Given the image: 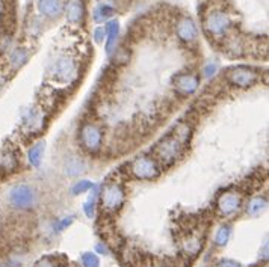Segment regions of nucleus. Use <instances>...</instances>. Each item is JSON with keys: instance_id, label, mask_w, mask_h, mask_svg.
Returning a JSON list of instances; mask_svg holds the SVG:
<instances>
[{"instance_id": "9d476101", "label": "nucleus", "mask_w": 269, "mask_h": 267, "mask_svg": "<svg viewBox=\"0 0 269 267\" xmlns=\"http://www.w3.org/2000/svg\"><path fill=\"white\" fill-rule=\"evenodd\" d=\"M174 86L182 95H192L194 92H197L200 86V77L194 73L178 74L174 79Z\"/></svg>"}, {"instance_id": "dca6fc26", "label": "nucleus", "mask_w": 269, "mask_h": 267, "mask_svg": "<svg viewBox=\"0 0 269 267\" xmlns=\"http://www.w3.org/2000/svg\"><path fill=\"white\" fill-rule=\"evenodd\" d=\"M99 198H100V187L99 186H93L91 187V195H89V198L83 204V212H85V215L89 219H94V216H96Z\"/></svg>"}, {"instance_id": "4be33fe9", "label": "nucleus", "mask_w": 269, "mask_h": 267, "mask_svg": "<svg viewBox=\"0 0 269 267\" xmlns=\"http://www.w3.org/2000/svg\"><path fill=\"white\" fill-rule=\"evenodd\" d=\"M35 267H65L59 257H43L37 261Z\"/></svg>"}, {"instance_id": "7ed1b4c3", "label": "nucleus", "mask_w": 269, "mask_h": 267, "mask_svg": "<svg viewBox=\"0 0 269 267\" xmlns=\"http://www.w3.org/2000/svg\"><path fill=\"white\" fill-rule=\"evenodd\" d=\"M129 169L135 178H138V180H147V181L156 180L162 172L158 160L147 154H141V156L135 157L132 160V163L129 165Z\"/></svg>"}, {"instance_id": "393cba45", "label": "nucleus", "mask_w": 269, "mask_h": 267, "mask_svg": "<svg viewBox=\"0 0 269 267\" xmlns=\"http://www.w3.org/2000/svg\"><path fill=\"white\" fill-rule=\"evenodd\" d=\"M0 163H2V166L6 169V171H12L17 168V159L14 157L12 153H6L2 156V160H0Z\"/></svg>"}, {"instance_id": "5701e85b", "label": "nucleus", "mask_w": 269, "mask_h": 267, "mask_svg": "<svg viewBox=\"0 0 269 267\" xmlns=\"http://www.w3.org/2000/svg\"><path fill=\"white\" fill-rule=\"evenodd\" d=\"M91 187H93V183L89 181V180H80V181H77V183L73 184V187H71V195H74V196L82 195V193H85V192H88V190H91Z\"/></svg>"}, {"instance_id": "f8f14e48", "label": "nucleus", "mask_w": 269, "mask_h": 267, "mask_svg": "<svg viewBox=\"0 0 269 267\" xmlns=\"http://www.w3.org/2000/svg\"><path fill=\"white\" fill-rule=\"evenodd\" d=\"M62 0H38V11L47 18H56L62 14Z\"/></svg>"}, {"instance_id": "f257e3e1", "label": "nucleus", "mask_w": 269, "mask_h": 267, "mask_svg": "<svg viewBox=\"0 0 269 267\" xmlns=\"http://www.w3.org/2000/svg\"><path fill=\"white\" fill-rule=\"evenodd\" d=\"M183 151L185 146L169 133L155 146V159L163 166H171L183 156Z\"/></svg>"}, {"instance_id": "c85d7f7f", "label": "nucleus", "mask_w": 269, "mask_h": 267, "mask_svg": "<svg viewBox=\"0 0 269 267\" xmlns=\"http://www.w3.org/2000/svg\"><path fill=\"white\" fill-rule=\"evenodd\" d=\"M94 38H96V41H97V43H102V41H103V38H105V29L97 27L96 31H94Z\"/></svg>"}, {"instance_id": "9b49d317", "label": "nucleus", "mask_w": 269, "mask_h": 267, "mask_svg": "<svg viewBox=\"0 0 269 267\" xmlns=\"http://www.w3.org/2000/svg\"><path fill=\"white\" fill-rule=\"evenodd\" d=\"M177 35L185 43H192L198 37V29L194 23L192 18L189 17H182L177 23Z\"/></svg>"}, {"instance_id": "412c9836", "label": "nucleus", "mask_w": 269, "mask_h": 267, "mask_svg": "<svg viewBox=\"0 0 269 267\" xmlns=\"http://www.w3.org/2000/svg\"><path fill=\"white\" fill-rule=\"evenodd\" d=\"M80 261L83 267H100V258L94 252H83Z\"/></svg>"}, {"instance_id": "4468645a", "label": "nucleus", "mask_w": 269, "mask_h": 267, "mask_svg": "<svg viewBox=\"0 0 269 267\" xmlns=\"http://www.w3.org/2000/svg\"><path fill=\"white\" fill-rule=\"evenodd\" d=\"M119 35V23L116 20H112L106 24L105 27V37H106V53L110 54L116 45Z\"/></svg>"}, {"instance_id": "39448f33", "label": "nucleus", "mask_w": 269, "mask_h": 267, "mask_svg": "<svg viewBox=\"0 0 269 267\" xmlns=\"http://www.w3.org/2000/svg\"><path fill=\"white\" fill-rule=\"evenodd\" d=\"M9 204L15 209L20 210H27L38 202V195L37 190L27 184H17L9 190Z\"/></svg>"}, {"instance_id": "c756f323", "label": "nucleus", "mask_w": 269, "mask_h": 267, "mask_svg": "<svg viewBox=\"0 0 269 267\" xmlns=\"http://www.w3.org/2000/svg\"><path fill=\"white\" fill-rule=\"evenodd\" d=\"M96 251H97L99 254H102V255H108V254H109V248L106 246V243H97Z\"/></svg>"}, {"instance_id": "cd10ccee", "label": "nucleus", "mask_w": 269, "mask_h": 267, "mask_svg": "<svg viewBox=\"0 0 269 267\" xmlns=\"http://www.w3.org/2000/svg\"><path fill=\"white\" fill-rule=\"evenodd\" d=\"M216 267H242L241 264H239L237 261H233V260H219Z\"/></svg>"}, {"instance_id": "0eeeda50", "label": "nucleus", "mask_w": 269, "mask_h": 267, "mask_svg": "<svg viewBox=\"0 0 269 267\" xmlns=\"http://www.w3.org/2000/svg\"><path fill=\"white\" fill-rule=\"evenodd\" d=\"M50 76L61 83H71L77 77V65L70 57H61L52 65Z\"/></svg>"}, {"instance_id": "bb28decb", "label": "nucleus", "mask_w": 269, "mask_h": 267, "mask_svg": "<svg viewBox=\"0 0 269 267\" xmlns=\"http://www.w3.org/2000/svg\"><path fill=\"white\" fill-rule=\"evenodd\" d=\"M216 70H218V67H216V64H207L204 68H203V74H204V77H212L215 73H216Z\"/></svg>"}, {"instance_id": "aec40b11", "label": "nucleus", "mask_w": 269, "mask_h": 267, "mask_svg": "<svg viewBox=\"0 0 269 267\" xmlns=\"http://www.w3.org/2000/svg\"><path fill=\"white\" fill-rule=\"evenodd\" d=\"M115 14V9L110 8V6H106V5H97L96 9H94V14H93V18L96 23H102V21H106L109 20L112 15Z\"/></svg>"}, {"instance_id": "2eb2a0df", "label": "nucleus", "mask_w": 269, "mask_h": 267, "mask_svg": "<svg viewBox=\"0 0 269 267\" xmlns=\"http://www.w3.org/2000/svg\"><path fill=\"white\" fill-rule=\"evenodd\" d=\"M171 134L186 148V146L189 145V142H191V137H192V127H191V123H188V121L178 123V124L174 127V130L171 132Z\"/></svg>"}, {"instance_id": "ddd939ff", "label": "nucleus", "mask_w": 269, "mask_h": 267, "mask_svg": "<svg viewBox=\"0 0 269 267\" xmlns=\"http://www.w3.org/2000/svg\"><path fill=\"white\" fill-rule=\"evenodd\" d=\"M85 2L83 0H68L65 5V14L70 23H80L85 18Z\"/></svg>"}, {"instance_id": "20e7f679", "label": "nucleus", "mask_w": 269, "mask_h": 267, "mask_svg": "<svg viewBox=\"0 0 269 267\" xmlns=\"http://www.w3.org/2000/svg\"><path fill=\"white\" fill-rule=\"evenodd\" d=\"M80 146L89 154H97L103 145V130L99 124L86 121L79 129Z\"/></svg>"}, {"instance_id": "6ab92c4d", "label": "nucleus", "mask_w": 269, "mask_h": 267, "mask_svg": "<svg viewBox=\"0 0 269 267\" xmlns=\"http://www.w3.org/2000/svg\"><path fill=\"white\" fill-rule=\"evenodd\" d=\"M230 235H231V225L222 223L215 234V245L216 246H225L230 240Z\"/></svg>"}, {"instance_id": "7c9ffc66", "label": "nucleus", "mask_w": 269, "mask_h": 267, "mask_svg": "<svg viewBox=\"0 0 269 267\" xmlns=\"http://www.w3.org/2000/svg\"><path fill=\"white\" fill-rule=\"evenodd\" d=\"M0 267H11V263H5V264H0Z\"/></svg>"}, {"instance_id": "f3484780", "label": "nucleus", "mask_w": 269, "mask_h": 267, "mask_svg": "<svg viewBox=\"0 0 269 267\" xmlns=\"http://www.w3.org/2000/svg\"><path fill=\"white\" fill-rule=\"evenodd\" d=\"M268 207V199L265 196H256V198H251L250 202L247 204V215L248 216H259L262 215Z\"/></svg>"}, {"instance_id": "1a4fd4ad", "label": "nucleus", "mask_w": 269, "mask_h": 267, "mask_svg": "<svg viewBox=\"0 0 269 267\" xmlns=\"http://www.w3.org/2000/svg\"><path fill=\"white\" fill-rule=\"evenodd\" d=\"M241 207H242V196L233 190L221 193L216 199V210L224 218L236 215L241 210Z\"/></svg>"}, {"instance_id": "f03ea898", "label": "nucleus", "mask_w": 269, "mask_h": 267, "mask_svg": "<svg viewBox=\"0 0 269 267\" xmlns=\"http://www.w3.org/2000/svg\"><path fill=\"white\" fill-rule=\"evenodd\" d=\"M102 209L108 215L118 213L126 202V190L119 183H108L100 190Z\"/></svg>"}, {"instance_id": "a211bd4d", "label": "nucleus", "mask_w": 269, "mask_h": 267, "mask_svg": "<svg viewBox=\"0 0 269 267\" xmlns=\"http://www.w3.org/2000/svg\"><path fill=\"white\" fill-rule=\"evenodd\" d=\"M44 148H46V142H37L31 146V150L27 153V159L29 163H31L34 168H38L43 162V156H44Z\"/></svg>"}, {"instance_id": "423d86ee", "label": "nucleus", "mask_w": 269, "mask_h": 267, "mask_svg": "<svg viewBox=\"0 0 269 267\" xmlns=\"http://www.w3.org/2000/svg\"><path fill=\"white\" fill-rule=\"evenodd\" d=\"M225 77H227V82L230 85H233L236 88L247 89L257 82L259 74L256 70L248 68V67H233L227 71Z\"/></svg>"}, {"instance_id": "a878e982", "label": "nucleus", "mask_w": 269, "mask_h": 267, "mask_svg": "<svg viewBox=\"0 0 269 267\" xmlns=\"http://www.w3.org/2000/svg\"><path fill=\"white\" fill-rule=\"evenodd\" d=\"M73 222H74V216H67V218L59 221V223H56V229H57V231H64V229L68 228Z\"/></svg>"}, {"instance_id": "6e6552de", "label": "nucleus", "mask_w": 269, "mask_h": 267, "mask_svg": "<svg viewBox=\"0 0 269 267\" xmlns=\"http://www.w3.org/2000/svg\"><path fill=\"white\" fill-rule=\"evenodd\" d=\"M230 26H231V20L222 11H214L211 14H207V17L204 18L206 31L212 37H222L228 31Z\"/></svg>"}, {"instance_id": "b1692460", "label": "nucleus", "mask_w": 269, "mask_h": 267, "mask_svg": "<svg viewBox=\"0 0 269 267\" xmlns=\"http://www.w3.org/2000/svg\"><path fill=\"white\" fill-rule=\"evenodd\" d=\"M27 59V53L24 51V50H15L12 54H11V64L15 67V68H18L20 65H23L24 64V61Z\"/></svg>"}]
</instances>
